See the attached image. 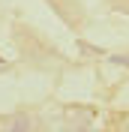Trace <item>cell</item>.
Here are the masks:
<instances>
[{
    "label": "cell",
    "mask_w": 129,
    "mask_h": 132,
    "mask_svg": "<svg viewBox=\"0 0 129 132\" xmlns=\"http://www.w3.org/2000/svg\"><path fill=\"white\" fill-rule=\"evenodd\" d=\"M30 117H24V114H18V117H12V129H30Z\"/></svg>",
    "instance_id": "obj_1"
},
{
    "label": "cell",
    "mask_w": 129,
    "mask_h": 132,
    "mask_svg": "<svg viewBox=\"0 0 129 132\" xmlns=\"http://www.w3.org/2000/svg\"><path fill=\"white\" fill-rule=\"evenodd\" d=\"M114 63H123V66H129V54H126V57H114Z\"/></svg>",
    "instance_id": "obj_2"
}]
</instances>
